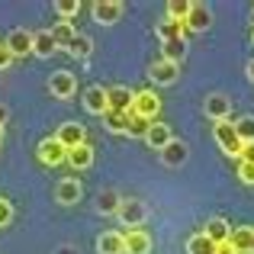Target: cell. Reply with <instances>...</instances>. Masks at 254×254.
<instances>
[{"label": "cell", "instance_id": "1", "mask_svg": "<svg viewBox=\"0 0 254 254\" xmlns=\"http://www.w3.org/2000/svg\"><path fill=\"white\" fill-rule=\"evenodd\" d=\"M212 135H216V142H219V148L225 151L229 158H242V138H238V132H235V126H232V119H222V123H216L212 126Z\"/></svg>", "mask_w": 254, "mask_h": 254}, {"label": "cell", "instance_id": "2", "mask_svg": "<svg viewBox=\"0 0 254 254\" xmlns=\"http://www.w3.org/2000/svg\"><path fill=\"white\" fill-rule=\"evenodd\" d=\"M116 219L126 229H138V225H145V219H148V206H145L142 199H123L119 209H116Z\"/></svg>", "mask_w": 254, "mask_h": 254}, {"label": "cell", "instance_id": "3", "mask_svg": "<svg viewBox=\"0 0 254 254\" xmlns=\"http://www.w3.org/2000/svg\"><path fill=\"white\" fill-rule=\"evenodd\" d=\"M129 113H135V116L155 123V116L161 113V97H158L155 90H135V100H132V110Z\"/></svg>", "mask_w": 254, "mask_h": 254}, {"label": "cell", "instance_id": "4", "mask_svg": "<svg viewBox=\"0 0 254 254\" xmlns=\"http://www.w3.org/2000/svg\"><path fill=\"white\" fill-rule=\"evenodd\" d=\"M36 155H39V161H42L45 168H58V164H64V158H68V148L52 135V138H42V142H39Z\"/></svg>", "mask_w": 254, "mask_h": 254}, {"label": "cell", "instance_id": "5", "mask_svg": "<svg viewBox=\"0 0 254 254\" xmlns=\"http://www.w3.org/2000/svg\"><path fill=\"white\" fill-rule=\"evenodd\" d=\"M49 90H52V97H58V100H71L77 93V77L71 74V71H55V74L49 77Z\"/></svg>", "mask_w": 254, "mask_h": 254}, {"label": "cell", "instance_id": "6", "mask_svg": "<svg viewBox=\"0 0 254 254\" xmlns=\"http://www.w3.org/2000/svg\"><path fill=\"white\" fill-rule=\"evenodd\" d=\"M132 100H135V90H129L126 84H113V87H106V103H110V110H116V113H129V110H132Z\"/></svg>", "mask_w": 254, "mask_h": 254}, {"label": "cell", "instance_id": "7", "mask_svg": "<svg viewBox=\"0 0 254 254\" xmlns=\"http://www.w3.org/2000/svg\"><path fill=\"white\" fill-rule=\"evenodd\" d=\"M184 26L190 32H206L212 26V10L206 3H190V13H187V19H184Z\"/></svg>", "mask_w": 254, "mask_h": 254}, {"label": "cell", "instance_id": "8", "mask_svg": "<svg viewBox=\"0 0 254 254\" xmlns=\"http://www.w3.org/2000/svg\"><path fill=\"white\" fill-rule=\"evenodd\" d=\"M123 10L126 6L119 3V0H100V3H93V19H97L100 26H113V23H119Z\"/></svg>", "mask_w": 254, "mask_h": 254}, {"label": "cell", "instance_id": "9", "mask_svg": "<svg viewBox=\"0 0 254 254\" xmlns=\"http://www.w3.org/2000/svg\"><path fill=\"white\" fill-rule=\"evenodd\" d=\"M55 138L64 145V148H74V145H84L87 142V129L81 123H62L55 132Z\"/></svg>", "mask_w": 254, "mask_h": 254}, {"label": "cell", "instance_id": "10", "mask_svg": "<svg viewBox=\"0 0 254 254\" xmlns=\"http://www.w3.org/2000/svg\"><path fill=\"white\" fill-rule=\"evenodd\" d=\"M55 196H58V203H62V206H74V203H81V196H84L81 180H77V177H64L62 184H58Z\"/></svg>", "mask_w": 254, "mask_h": 254}, {"label": "cell", "instance_id": "11", "mask_svg": "<svg viewBox=\"0 0 254 254\" xmlns=\"http://www.w3.org/2000/svg\"><path fill=\"white\" fill-rule=\"evenodd\" d=\"M123 245H126V254H148L151 251V238L145 229H129L123 232Z\"/></svg>", "mask_w": 254, "mask_h": 254}, {"label": "cell", "instance_id": "12", "mask_svg": "<svg viewBox=\"0 0 254 254\" xmlns=\"http://www.w3.org/2000/svg\"><path fill=\"white\" fill-rule=\"evenodd\" d=\"M84 106H87V113H93V116H103V113L110 110V103H106V87H100V84L87 87L84 90Z\"/></svg>", "mask_w": 254, "mask_h": 254}, {"label": "cell", "instance_id": "13", "mask_svg": "<svg viewBox=\"0 0 254 254\" xmlns=\"http://www.w3.org/2000/svg\"><path fill=\"white\" fill-rule=\"evenodd\" d=\"M206 116L212 119V123H222V119L232 116V100L222 97V93H212V97H206Z\"/></svg>", "mask_w": 254, "mask_h": 254}, {"label": "cell", "instance_id": "14", "mask_svg": "<svg viewBox=\"0 0 254 254\" xmlns=\"http://www.w3.org/2000/svg\"><path fill=\"white\" fill-rule=\"evenodd\" d=\"M64 161L71 164L74 171H87L93 164V145L84 142V145H74V148H68V158Z\"/></svg>", "mask_w": 254, "mask_h": 254}, {"label": "cell", "instance_id": "15", "mask_svg": "<svg viewBox=\"0 0 254 254\" xmlns=\"http://www.w3.org/2000/svg\"><path fill=\"white\" fill-rule=\"evenodd\" d=\"M171 138H174L171 135V126L168 123H158V119L148 126V132H145V142H148V148H155V151H161Z\"/></svg>", "mask_w": 254, "mask_h": 254}, {"label": "cell", "instance_id": "16", "mask_svg": "<svg viewBox=\"0 0 254 254\" xmlns=\"http://www.w3.org/2000/svg\"><path fill=\"white\" fill-rule=\"evenodd\" d=\"M3 45L13 52V58H19V55H26V52H32V32H26V29H13L10 36L3 39Z\"/></svg>", "mask_w": 254, "mask_h": 254}, {"label": "cell", "instance_id": "17", "mask_svg": "<svg viewBox=\"0 0 254 254\" xmlns=\"http://www.w3.org/2000/svg\"><path fill=\"white\" fill-rule=\"evenodd\" d=\"M187 155H190V148H187L184 142H177V138H171V142L161 148V161L168 164V168H180V164L187 161Z\"/></svg>", "mask_w": 254, "mask_h": 254}, {"label": "cell", "instance_id": "18", "mask_svg": "<svg viewBox=\"0 0 254 254\" xmlns=\"http://www.w3.org/2000/svg\"><path fill=\"white\" fill-rule=\"evenodd\" d=\"M58 52V45H55V39H52V29H39V32H32V55H39V58H52Z\"/></svg>", "mask_w": 254, "mask_h": 254}, {"label": "cell", "instance_id": "19", "mask_svg": "<svg viewBox=\"0 0 254 254\" xmlns=\"http://www.w3.org/2000/svg\"><path fill=\"white\" fill-rule=\"evenodd\" d=\"M177 74H180V68H177V64H171V62H164V58H161V62H155V64H151V71H148V77L155 84H161V87L174 84V81H177Z\"/></svg>", "mask_w": 254, "mask_h": 254}, {"label": "cell", "instance_id": "20", "mask_svg": "<svg viewBox=\"0 0 254 254\" xmlns=\"http://www.w3.org/2000/svg\"><path fill=\"white\" fill-rule=\"evenodd\" d=\"M203 235L209 238V242H216V245H225L232 238V229H229V222H225L222 216H216V219H209V222H206Z\"/></svg>", "mask_w": 254, "mask_h": 254}, {"label": "cell", "instance_id": "21", "mask_svg": "<svg viewBox=\"0 0 254 254\" xmlns=\"http://www.w3.org/2000/svg\"><path fill=\"white\" fill-rule=\"evenodd\" d=\"M97 254H126L123 232H103L97 238Z\"/></svg>", "mask_w": 254, "mask_h": 254}, {"label": "cell", "instance_id": "22", "mask_svg": "<svg viewBox=\"0 0 254 254\" xmlns=\"http://www.w3.org/2000/svg\"><path fill=\"white\" fill-rule=\"evenodd\" d=\"M251 238H254V229L245 225V229H235L229 238V245L235 248V254H251Z\"/></svg>", "mask_w": 254, "mask_h": 254}, {"label": "cell", "instance_id": "23", "mask_svg": "<svg viewBox=\"0 0 254 254\" xmlns=\"http://www.w3.org/2000/svg\"><path fill=\"white\" fill-rule=\"evenodd\" d=\"M68 55H74V58H81V62H87V58L93 55V39L77 32V36L71 39V45H68Z\"/></svg>", "mask_w": 254, "mask_h": 254}, {"label": "cell", "instance_id": "24", "mask_svg": "<svg viewBox=\"0 0 254 254\" xmlns=\"http://www.w3.org/2000/svg\"><path fill=\"white\" fill-rule=\"evenodd\" d=\"M74 36H77L74 23H64V19H62V23H55V26H52V39H55V45H58V49H68Z\"/></svg>", "mask_w": 254, "mask_h": 254}, {"label": "cell", "instance_id": "25", "mask_svg": "<svg viewBox=\"0 0 254 254\" xmlns=\"http://www.w3.org/2000/svg\"><path fill=\"white\" fill-rule=\"evenodd\" d=\"M216 251H219V245L209 242L203 232H196V235L187 242V254H216Z\"/></svg>", "mask_w": 254, "mask_h": 254}, {"label": "cell", "instance_id": "26", "mask_svg": "<svg viewBox=\"0 0 254 254\" xmlns=\"http://www.w3.org/2000/svg\"><path fill=\"white\" fill-rule=\"evenodd\" d=\"M119 203H123V196H119L116 190H103V193L97 196V209L103 212V216H116Z\"/></svg>", "mask_w": 254, "mask_h": 254}, {"label": "cell", "instance_id": "27", "mask_svg": "<svg viewBox=\"0 0 254 254\" xmlns=\"http://www.w3.org/2000/svg\"><path fill=\"white\" fill-rule=\"evenodd\" d=\"M158 36H161V42H171V39H184L187 36V26L177 23V19H164V23H158Z\"/></svg>", "mask_w": 254, "mask_h": 254}, {"label": "cell", "instance_id": "28", "mask_svg": "<svg viewBox=\"0 0 254 254\" xmlns=\"http://www.w3.org/2000/svg\"><path fill=\"white\" fill-rule=\"evenodd\" d=\"M103 123L110 132H129V113H116V110H106L103 113Z\"/></svg>", "mask_w": 254, "mask_h": 254}, {"label": "cell", "instance_id": "29", "mask_svg": "<svg viewBox=\"0 0 254 254\" xmlns=\"http://www.w3.org/2000/svg\"><path fill=\"white\" fill-rule=\"evenodd\" d=\"M184 49H187V42H184V39H171V42H161L164 62H171V64H180V58H184Z\"/></svg>", "mask_w": 254, "mask_h": 254}, {"label": "cell", "instance_id": "30", "mask_svg": "<svg viewBox=\"0 0 254 254\" xmlns=\"http://www.w3.org/2000/svg\"><path fill=\"white\" fill-rule=\"evenodd\" d=\"M232 126H235L242 145H254V116H242V119H235Z\"/></svg>", "mask_w": 254, "mask_h": 254}, {"label": "cell", "instance_id": "31", "mask_svg": "<svg viewBox=\"0 0 254 254\" xmlns=\"http://www.w3.org/2000/svg\"><path fill=\"white\" fill-rule=\"evenodd\" d=\"M187 13H190V0H171V3H168V19H177V23H184Z\"/></svg>", "mask_w": 254, "mask_h": 254}, {"label": "cell", "instance_id": "32", "mask_svg": "<svg viewBox=\"0 0 254 254\" xmlns=\"http://www.w3.org/2000/svg\"><path fill=\"white\" fill-rule=\"evenodd\" d=\"M55 10H58V16H62L64 23H71V16H77V13H81V3H77V0H58Z\"/></svg>", "mask_w": 254, "mask_h": 254}, {"label": "cell", "instance_id": "33", "mask_svg": "<svg viewBox=\"0 0 254 254\" xmlns=\"http://www.w3.org/2000/svg\"><path fill=\"white\" fill-rule=\"evenodd\" d=\"M148 119H142V116H135V113H129V132L126 135H135V138H145V132H148Z\"/></svg>", "mask_w": 254, "mask_h": 254}, {"label": "cell", "instance_id": "34", "mask_svg": "<svg viewBox=\"0 0 254 254\" xmlns=\"http://www.w3.org/2000/svg\"><path fill=\"white\" fill-rule=\"evenodd\" d=\"M10 222H13V203L0 196V229H6Z\"/></svg>", "mask_w": 254, "mask_h": 254}, {"label": "cell", "instance_id": "35", "mask_svg": "<svg viewBox=\"0 0 254 254\" xmlns=\"http://www.w3.org/2000/svg\"><path fill=\"white\" fill-rule=\"evenodd\" d=\"M238 177H242V184L254 187V161H242V164H238Z\"/></svg>", "mask_w": 254, "mask_h": 254}, {"label": "cell", "instance_id": "36", "mask_svg": "<svg viewBox=\"0 0 254 254\" xmlns=\"http://www.w3.org/2000/svg\"><path fill=\"white\" fill-rule=\"evenodd\" d=\"M10 64H13V52L6 49L3 42H0V71H3V68H10Z\"/></svg>", "mask_w": 254, "mask_h": 254}, {"label": "cell", "instance_id": "37", "mask_svg": "<svg viewBox=\"0 0 254 254\" xmlns=\"http://www.w3.org/2000/svg\"><path fill=\"white\" fill-rule=\"evenodd\" d=\"M216 254H235V248H232V245L225 242V245H219V251H216Z\"/></svg>", "mask_w": 254, "mask_h": 254}, {"label": "cell", "instance_id": "38", "mask_svg": "<svg viewBox=\"0 0 254 254\" xmlns=\"http://www.w3.org/2000/svg\"><path fill=\"white\" fill-rule=\"evenodd\" d=\"M6 116H10V113H6V106H0V129L6 126Z\"/></svg>", "mask_w": 254, "mask_h": 254}, {"label": "cell", "instance_id": "39", "mask_svg": "<svg viewBox=\"0 0 254 254\" xmlns=\"http://www.w3.org/2000/svg\"><path fill=\"white\" fill-rule=\"evenodd\" d=\"M248 77H251V81H254V58H251V62H248Z\"/></svg>", "mask_w": 254, "mask_h": 254}, {"label": "cell", "instance_id": "40", "mask_svg": "<svg viewBox=\"0 0 254 254\" xmlns=\"http://www.w3.org/2000/svg\"><path fill=\"white\" fill-rule=\"evenodd\" d=\"M58 254H74V251H71V248H62V251H58Z\"/></svg>", "mask_w": 254, "mask_h": 254}, {"label": "cell", "instance_id": "41", "mask_svg": "<svg viewBox=\"0 0 254 254\" xmlns=\"http://www.w3.org/2000/svg\"><path fill=\"white\" fill-rule=\"evenodd\" d=\"M251 254H254V238H251Z\"/></svg>", "mask_w": 254, "mask_h": 254}, {"label": "cell", "instance_id": "42", "mask_svg": "<svg viewBox=\"0 0 254 254\" xmlns=\"http://www.w3.org/2000/svg\"><path fill=\"white\" fill-rule=\"evenodd\" d=\"M0 142H3V129H0Z\"/></svg>", "mask_w": 254, "mask_h": 254}, {"label": "cell", "instance_id": "43", "mask_svg": "<svg viewBox=\"0 0 254 254\" xmlns=\"http://www.w3.org/2000/svg\"><path fill=\"white\" fill-rule=\"evenodd\" d=\"M251 45H254V32H251Z\"/></svg>", "mask_w": 254, "mask_h": 254}, {"label": "cell", "instance_id": "44", "mask_svg": "<svg viewBox=\"0 0 254 254\" xmlns=\"http://www.w3.org/2000/svg\"><path fill=\"white\" fill-rule=\"evenodd\" d=\"M251 16H254V13H251Z\"/></svg>", "mask_w": 254, "mask_h": 254}]
</instances>
